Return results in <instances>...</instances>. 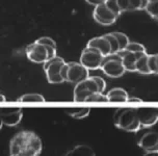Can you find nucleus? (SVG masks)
Listing matches in <instances>:
<instances>
[{
	"label": "nucleus",
	"mask_w": 158,
	"mask_h": 156,
	"mask_svg": "<svg viewBox=\"0 0 158 156\" xmlns=\"http://www.w3.org/2000/svg\"><path fill=\"white\" fill-rule=\"evenodd\" d=\"M43 150V141L35 132L22 130L10 141V156H39Z\"/></svg>",
	"instance_id": "f257e3e1"
},
{
	"label": "nucleus",
	"mask_w": 158,
	"mask_h": 156,
	"mask_svg": "<svg viewBox=\"0 0 158 156\" xmlns=\"http://www.w3.org/2000/svg\"><path fill=\"white\" fill-rule=\"evenodd\" d=\"M114 123L115 127L128 132H137L142 128L134 108H118L114 115Z\"/></svg>",
	"instance_id": "f03ea898"
},
{
	"label": "nucleus",
	"mask_w": 158,
	"mask_h": 156,
	"mask_svg": "<svg viewBox=\"0 0 158 156\" xmlns=\"http://www.w3.org/2000/svg\"><path fill=\"white\" fill-rule=\"evenodd\" d=\"M61 76L64 80L70 83L77 84L89 77V69H86L80 62H66L61 69Z\"/></svg>",
	"instance_id": "7ed1b4c3"
},
{
	"label": "nucleus",
	"mask_w": 158,
	"mask_h": 156,
	"mask_svg": "<svg viewBox=\"0 0 158 156\" xmlns=\"http://www.w3.org/2000/svg\"><path fill=\"white\" fill-rule=\"evenodd\" d=\"M100 69L103 71V73L106 76L111 78L121 77L126 72V69L123 65L122 56L118 53H114V54L105 56Z\"/></svg>",
	"instance_id": "20e7f679"
},
{
	"label": "nucleus",
	"mask_w": 158,
	"mask_h": 156,
	"mask_svg": "<svg viewBox=\"0 0 158 156\" xmlns=\"http://www.w3.org/2000/svg\"><path fill=\"white\" fill-rule=\"evenodd\" d=\"M66 61L64 58L56 55L44 64V70L46 72L47 80L51 84H59L64 82L63 76H61V69L64 66Z\"/></svg>",
	"instance_id": "39448f33"
},
{
	"label": "nucleus",
	"mask_w": 158,
	"mask_h": 156,
	"mask_svg": "<svg viewBox=\"0 0 158 156\" xmlns=\"http://www.w3.org/2000/svg\"><path fill=\"white\" fill-rule=\"evenodd\" d=\"M95 93H100L99 86L94 76H89L85 80L75 84L74 100L78 102L87 101V99Z\"/></svg>",
	"instance_id": "423d86ee"
},
{
	"label": "nucleus",
	"mask_w": 158,
	"mask_h": 156,
	"mask_svg": "<svg viewBox=\"0 0 158 156\" xmlns=\"http://www.w3.org/2000/svg\"><path fill=\"white\" fill-rule=\"evenodd\" d=\"M103 59L104 56L101 54L100 51L86 46L80 55V64L89 70H97L100 69Z\"/></svg>",
	"instance_id": "0eeeda50"
},
{
	"label": "nucleus",
	"mask_w": 158,
	"mask_h": 156,
	"mask_svg": "<svg viewBox=\"0 0 158 156\" xmlns=\"http://www.w3.org/2000/svg\"><path fill=\"white\" fill-rule=\"evenodd\" d=\"M26 56L29 61H31L35 64H45L47 61H49V52H48L47 46L43 44H40L38 42L28 45L25 50Z\"/></svg>",
	"instance_id": "6e6552de"
},
{
	"label": "nucleus",
	"mask_w": 158,
	"mask_h": 156,
	"mask_svg": "<svg viewBox=\"0 0 158 156\" xmlns=\"http://www.w3.org/2000/svg\"><path fill=\"white\" fill-rule=\"evenodd\" d=\"M93 18L97 23L103 26H109L112 25L117 21L118 17L114 15V13L106 6L105 3H101L99 5H96L93 12Z\"/></svg>",
	"instance_id": "1a4fd4ad"
},
{
	"label": "nucleus",
	"mask_w": 158,
	"mask_h": 156,
	"mask_svg": "<svg viewBox=\"0 0 158 156\" xmlns=\"http://www.w3.org/2000/svg\"><path fill=\"white\" fill-rule=\"evenodd\" d=\"M136 113L140 126L143 128H150L156 125L158 122V108L157 107H142L137 108Z\"/></svg>",
	"instance_id": "9d476101"
},
{
	"label": "nucleus",
	"mask_w": 158,
	"mask_h": 156,
	"mask_svg": "<svg viewBox=\"0 0 158 156\" xmlns=\"http://www.w3.org/2000/svg\"><path fill=\"white\" fill-rule=\"evenodd\" d=\"M0 116H1L3 125L14 127L21 122L23 112L21 108H17V107H3V108H0Z\"/></svg>",
	"instance_id": "9b49d317"
},
{
	"label": "nucleus",
	"mask_w": 158,
	"mask_h": 156,
	"mask_svg": "<svg viewBox=\"0 0 158 156\" xmlns=\"http://www.w3.org/2000/svg\"><path fill=\"white\" fill-rule=\"evenodd\" d=\"M138 146L146 152L158 151V133L155 131L145 133L138 141Z\"/></svg>",
	"instance_id": "f8f14e48"
},
{
	"label": "nucleus",
	"mask_w": 158,
	"mask_h": 156,
	"mask_svg": "<svg viewBox=\"0 0 158 156\" xmlns=\"http://www.w3.org/2000/svg\"><path fill=\"white\" fill-rule=\"evenodd\" d=\"M147 52H131V51H121L118 54L122 56L123 65L126 71L129 72H136V61L140 55Z\"/></svg>",
	"instance_id": "ddd939ff"
},
{
	"label": "nucleus",
	"mask_w": 158,
	"mask_h": 156,
	"mask_svg": "<svg viewBox=\"0 0 158 156\" xmlns=\"http://www.w3.org/2000/svg\"><path fill=\"white\" fill-rule=\"evenodd\" d=\"M86 46L95 48V49L99 50L101 52V54H102L104 57L107 56V55H109V54H111L110 44H109V41L104 36H96V38L91 39L89 41V43H87Z\"/></svg>",
	"instance_id": "4468645a"
},
{
	"label": "nucleus",
	"mask_w": 158,
	"mask_h": 156,
	"mask_svg": "<svg viewBox=\"0 0 158 156\" xmlns=\"http://www.w3.org/2000/svg\"><path fill=\"white\" fill-rule=\"evenodd\" d=\"M108 101L112 102H125L128 101V93L122 87H114L106 94Z\"/></svg>",
	"instance_id": "2eb2a0df"
},
{
	"label": "nucleus",
	"mask_w": 158,
	"mask_h": 156,
	"mask_svg": "<svg viewBox=\"0 0 158 156\" xmlns=\"http://www.w3.org/2000/svg\"><path fill=\"white\" fill-rule=\"evenodd\" d=\"M64 156H96V153L92 147L87 145H78L67 152Z\"/></svg>",
	"instance_id": "dca6fc26"
},
{
	"label": "nucleus",
	"mask_w": 158,
	"mask_h": 156,
	"mask_svg": "<svg viewBox=\"0 0 158 156\" xmlns=\"http://www.w3.org/2000/svg\"><path fill=\"white\" fill-rule=\"evenodd\" d=\"M64 112L71 118L80 120V119L89 117V112H91V108L89 107H69V108L64 109Z\"/></svg>",
	"instance_id": "f3484780"
},
{
	"label": "nucleus",
	"mask_w": 158,
	"mask_h": 156,
	"mask_svg": "<svg viewBox=\"0 0 158 156\" xmlns=\"http://www.w3.org/2000/svg\"><path fill=\"white\" fill-rule=\"evenodd\" d=\"M148 55L147 53H143L138 57L136 61V72L140 73L143 75H150L151 72L148 67Z\"/></svg>",
	"instance_id": "a211bd4d"
},
{
	"label": "nucleus",
	"mask_w": 158,
	"mask_h": 156,
	"mask_svg": "<svg viewBox=\"0 0 158 156\" xmlns=\"http://www.w3.org/2000/svg\"><path fill=\"white\" fill-rule=\"evenodd\" d=\"M146 12L148 13V15L152 17L154 19L158 18V0H148L145 7Z\"/></svg>",
	"instance_id": "6ab92c4d"
},
{
	"label": "nucleus",
	"mask_w": 158,
	"mask_h": 156,
	"mask_svg": "<svg viewBox=\"0 0 158 156\" xmlns=\"http://www.w3.org/2000/svg\"><path fill=\"white\" fill-rule=\"evenodd\" d=\"M112 35H114L115 38H117L118 42V47H120V52L121 51H124L126 49V47L128 46V44L130 43V41H129L128 36H127L125 33L123 32H118V31H114V32H111Z\"/></svg>",
	"instance_id": "aec40b11"
},
{
	"label": "nucleus",
	"mask_w": 158,
	"mask_h": 156,
	"mask_svg": "<svg viewBox=\"0 0 158 156\" xmlns=\"http://www.w3.org/2000/svg\"><path fill=\"white\" fill-rule=\"evenodd\" d=\"M148 67L151 74H158V54L148 55Z\"/></svg>",
	"instance_id": "412c9836"
},
{
	"label": "nucleus",
	"mask_w": 158,
	"mask_h": 156,
	"mask_svg": "<svg viewBox=\"0 0 158 156\" xmlns=\"http://www.w3.org/2000/svg\"><path fill=\"white\" fill-rule=\"evenodd\" d=\"M21 102H44L45 98L40 94H25L19 98Z\"/></svg>",
	"instance_id": "4be33fe9"
},
{
	"label": "nucleus",
	"mask_w": 158,
	"mask_h": 156,
	"mask_svg": "<svg viewBox=\"0 0 158 156\" xmlns=\"http://www.w3.org/2000/svg\"><path fill=\"white\" fill-rule=\"evenodd\" d=\"M104 36L109 41V44H110V47H111V54L120 52V47H118V42L117 38H115L111 32L106 33V35H104Z\"/></svg>",
	"instance_id": "5701e85b"
},
{
	"label": "nucleus",
	"mask_w": 158,
	"mask_h": 156,
	"mask_svg": "<svg viewBox=\"0 0 158 156\" xmlns=\"http://www.w3.org/2000/svg\"><path fill=\"white\" fill-rule=\"evenodd\" d=\"M104 3L106 4V6L108 7L109 10H110L111 12L114 14V15H117L118 17L121 16L122 12H121L120 7H118L117 0H105V2H104Z\"/></svg>",
	"instance_id": "b1692460"
},
{
	"label": "nucleus",
	"mask_w": 158,
	"mask_h": 156,
	"mask_svg": "<svg viewBox=\"0 0 158 156\" xmlns=\"http://www.w3.org/2000/svg\"><path fill=\"white\" fill-rule=\"evenodd\" d=\"M125 50L131 51V52H147L145 46L139 43H136V42H130Z\"/></svg>",
	"instance_id": "393cba45"
},
{
	"label": "nucleus",
	"mask_w": 158,
	"mask_h": 156,
	"mask_svg": "<svg viewBox=\"0 0 158 156\" xmlns=\"http://www.w3.org/2000/svg\"><path fill=\"white\" fill-rule=\"evenodd\" d=\"M148 0H130V11L145 10Z\"/></svg>",
	"instance_id": "a878e982"
},
{
	"label": "nucleus",
	"mask_w": 158,
	"mask_h": 156,
	"mask_svg": "<svg viewBox=\"0 0 158 156\" xmlns=\"http://www.w3.org/2000/svg\"><path fill=\"white\" fill-rule=\"evenodd\" d=\"M108 101L106 95H104L103 93H95L87 99L86 102H106Z\"/></svg>",
	"instance_id": "bb28decb"
},
{
	"label": "nucleus",
	"mask_w": 158,
	"mask_h": 156,
	"mask_svg": "<svg viewBox=\"0 0 158 156\" xmlns=\"http://www.w3.org/2000/svg\"><path fill=\"white\" fill-rule=\"evenodd\" d=\"M117 1L118 7H120L122 13L130 11V0H117Z\"/></svg>",
	"instance_id": "cd10ccee"
},
{
	"label": "nucleus",
	"mask_w": 158,
	"mask_h": 156,
	"mask_svg": "<svg viewBox=\"0 0 158 156\" xmlns=\"http://www.w3.org/2000/svg\"><path fill=\"white\" fill-rule=\"evenodd\" d=\"M35 42H38L40 44H43V45H48V46H52L56 48V44L54 42V40H52L51 38H48V36H43V38H40L36 40Z\"/></svg>",
	"instance_id": "c85d7f7f"
},
{
	"label": "nucleus",
	"mask_w": 158,
	"mask_h": 156,
	"mask_svg": "<svg viewBox=\"0 0 158 156\" xmlns=\"http://www.w3.org/2000/svg\"><path fill=\"white\" fill-rule=\"evenodd\" d=\"M96 81H97L98 86H99V91H100V93H103L104 91H105V87H106V82L104 80L103 78L99 77V76H94Z\"/></svg>",
	"instance_id": "c756f323"
},
{
	"label": "nucleus",
	"mask_w": 158,
	"mask_h": 156,
	"mask_svg": "<svg viewBox=\"0 0 158 156\" xmlns=\"http://www.w3.org/2000/svg\"><path fill=\"white\" fill-rule=\"evenodd\" d=\"M85 1H86L89 4L94 5V6H96V5L101 4V3H104V2H103V1H101V0H85Z\"/></svg>",
	"instance_id": "7c9ffc66"
},
{
	"label": "nucleus",
	"mask_w": 158,
	"mask_h": 156,
	"mask_svg": "<svg viewBox=\"0 0 158 156\" xmlns=\"http://www.w3.org/2000/svg\"><path fill=\"white\" fill-rule=\"evenodd\" d=\"M128 102H136V103H140V102H142V99L137 98V97H129Z\"/></svg>",
	"instance_id": "2f4dec72"
},
{
	"label": "nucleus",
	"mask_w": 158,
	"mask_h": 156,
	"mask_svg": "<svg viewBox=\"0 0 158 156\" xmlns=\"http://www.w3.org/2000/svg\"><path fill=\"white\" fill-rule=\"evenodd\" d=\"M143 156H158V151L156 152H146Z\"/></svg>",
	"instance_id": "473e14b6"
},
{
	"label": "nucleus",
	"mask_w": 158,
	"mask_h": 156,
	"mask_svg": "<svg viewBox=\"0 0 158 156\" xmlns=\"http://www.w3.org/2000/svg\"><path fill=\"white\" fill-rule=\"evenodd\" d=\"M5 101V97L3 95H1V94H0V102H4Z\"/></svg>",
	"instance_id": "72a5a7b5"
},
{
	"label": "nucleus",
	"mask_w": 158,
	"mask_h": 156,
	"mask_svg": "<svg viewBox=\"0 0 158 156\" xmlns=\"http://www.w3.org/2000/svg\"><path fill=\"white\" fill-rule=\"evenodd\" d=\"M3 126V122H2V119H1V116H0V129H1V127Z\"/></svg>",
	"instance_id": "f704fd0d"
}]
</instances>
